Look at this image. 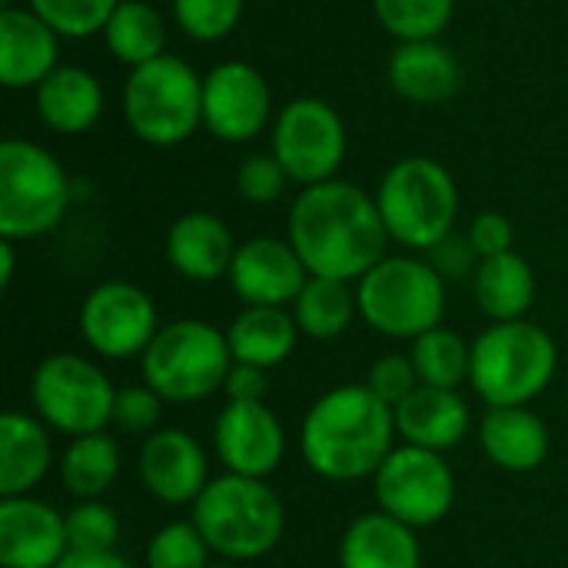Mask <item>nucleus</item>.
<instances>
[{"label":"nucleus","mask_w":568,"mask_h":568,"mask_svg":"<svg viewBox=\"0 0 568 568\" xmlns=\"http://www.w3.org/2000/svg\"><path fill=\"white\" fill-rule=\"evenodd\" d=\"M236 240L230 226L206 210H190L173 220L166 233V260L190 283H213L230 276Z\"/></svg>","instance_id":"obj_20"},{"label":"nucleus","mask_w":568,"mask_h":568,"mask_svg":"<svg viewBox=\"0 0 568 568\" xmlns=\"http://www.w3.org/2000/svg\"><path fill=\"white\" fill-rule=\"evenodd\" d=\"M286 240L306 263L310 276L359 283L386 256V223L376 196L346 180L303 186L293 200Z\"/></svg>","instance_id":"obj_1"},{"label":"nucleus","mask_w":568,"mask_h":568,"mask_svg":"<svg viewBox=\"0 0 568 568\" xmlns=\"http://www.w3.org/2000/svg\"><path fill=\"white\" fill-rule=\"evenodd\" d=\"M120 466H123L120 446L103 429L70 439L57 463V473H60V486L80 503V499H103L113 489Z\"/></svg>","instance_id":"obj_29"},{"label":"nucleus","mask_w":568,"mask_h":568,"mask_svg":"<svg viewBox=\"0 0 568 568\" xmlns=\"http://www.w3.org/2000/svg\"><path fill=\"white\" fill-rule=\"evenodd\" d=\"M163 419V396L146 383L116 389L113 403V426L130 436H153Z\"/></svg>","instance_id":"obj_39"},{"label":"nucleus","mask_w":568,"mask_h":568,"mask_svg":"<svg viewBox=\"0 0 568 568\" xmlns=\"http://www.w3.org/2000/svg\"><path fill=\"white\" fill-rule=\"evenodd\" d=\"M556 373V339L529 320L493 323L473 339L469 386L489 409L529 406L552 386Z\"/></svg>","instance_id":"obj_4"},{"label":"nucleus","mask_w":568,"mask_h":568,"mask_svg":"<svg viewBox=\"0 0 568 568\" xmlns=\"http://www.w3.org/2000/svg\"><path fill=\"white\" fill-rule=\"evenodd\" d=\"M290 313L300 326V336L329 343L349 329L353 316H359L356 286L343 280H329V276H310Z\"/></svg>","instance_id":"obj_30"},{"label":"nucleus","mask_w":568,"mask_h":568,"mask_svg":"<svg viewBox=\"0 0 568 568\" xmlns=\"http://www.w3.org/2000/svg\"><path fill=\"white\" fill-rule=\"evenodd\" d=\"M210 456L186 429H156L140 449V483L163 506H193L210 486Z\"/></svg>","instance_id":"obj_17"},{"label":"nucleus","mask_w":568,"mask_h":568,"mask_svg":"<svg viewBox=\"0 0 568 568\" xmlns=\"http://www.w3.org/2000/svg\"><path fill=\"white\" fill-rule=\"evenodd\" d=\"M429 263H433V270L449 283V280H466V276H476V270H479V253H476V246L469 243V236H463V233H449L443 243H436L433 250H429Z\"/></svg>","instance_id":"obj_41"},{"label":"nucleus","mask_w":568,"mask_h":568,"mask_svg":"<svg viewBox=\"0 0 568 568\" xmlns=\"http://www.w3.org/2000/svg\"><path fill=\"white\" fill-rule=\"evenodd\" d=\"M193 526L213 556L226 562H253L270 556L286 532V509L266 479L223 473L193 503Z\"/></svg>","instance_id":"obj_3"},{"label":"nucleus","mask_w":568,"mask_h":568,"mask_svg":"<svg viewBox=\"0 0 568 568\" xmlns=\"http://www.w3.org/2000/svg\"><path fill=\"white\" fill-rule=\"evenodd\" d=\"M273 153L293 183L316 186L336 180L346 156L343 116L320 97L290 100L273 123Z\"/></svg>","instance_id":"obj_12"},{"label":"nucleus","mask_w":568,"mask_h":568,"mask_svg":"<svg viewBox=\"0 0 568 568\" xmlns=\"http://www.w3.org/2000/svg\"><path fill=\"white\" fill-rule=\"evenodd\" d=\"M210 568H240V562H226V559H220V562H210Z\"/></svg>","instance_id":"obj_46"},{"label":"nucleus","mask_w":568,"mask_h":568,"mask_svg":"<svg viewBox=\"0 0 568 568\" xmlns=\"http://www.w3.org/2000/svg\"><path fill=\"white\" fill-rule=\"evenodd\" d=\"M70 552H113L120 542V516L103 499H80L67 513Z\"/></svg>","instance_id":"obj_35"},{"label":"nucleus","mask_w":568,"mask_h":568,"mask_svg":"<svg viewBox=\"0 0 568 568\" xmlns=\"http://www.w3.org/2000/svg\"><path fill=\"white\" fill-rule=\"evenodd\" d=\"M60 33L30 7L0 10V83L7 90L40 87L60 63Z\"/></svg>","instance_id":"obj_19"},{"label":"nucleus","mask_w":568,"mask_h":568,"mask_svg":"<svg viewBox=\"0 0 568 568\" xmlns=\"http://www.w3.org/2000/svg\"><path fill=\"white\" fill-rule=\"evenodd\" d=\"M356 303L366 326L386 339H419L443 326L446 280L419 256H383L359 283Z\"/></svg>","instance_id":"obj_7"},{"label":"nucleus","mask_w":568,"mask_h":568,"mask_svg":"<svg viewBox=\"0 0 568 568\" xmlns=\"http://www.w3.org/2000/svg\"><path fill=\"white\" fill-rule=\"evenodd\" d=\"M30 403L53 433L77 439L113 426L116 386L93 359L80 353H53L33 369Z\"/></svg>","instance_id":"obj_10"},{"label":"nucleus","mask_w":568,"mask_h":568,"mask_svg":"<svg viewBox=\"0 0 568 568\" xmlns=\"http://www.w3.org/2000/svg\"><path fill=\"white\" fill-rule=\"evenodd\" d=\"M13 266H17L13 240H3V236H0V286H3V290H10V283H13Z\"/></svg>","instance_id":"obj_45"},{"label":"nucleus","mask_w":568,"mask_h":568,"mask_svg":"<svg viewBox=\"0 0 568 568\" xmlns=\"http://www.w3.org/2000/svg\"><path fill=\"white\" fill-rule=\"evenodd\" d=\"M70 180L60 160L33 140L10 136L0 143V236L37 240L63 220Z\"/></svg>","instance_id":"obj_9"},{"label":"nucleus","mask_w":568,"mask_h":568,"mask_svg":"<svg viewBox=\"0 0 568 568\" xmlns=\"http://www.w3.org/2000/svg\"><path fill=\"white\" fill-rule=\"evenodd\" d=\"M413 366L419 373L423 386H439V389H459L469 383L473 369V343H466L456 329L436 326L413 339L409 346Z\"/></svg>","instance_id":"obj_32"},{"label":"nucleus","mask_w":568,"mask_h":568,"mask_svg":"<svg viewBox=\"0 0 568 568\" xmlns=\"http://www.w3.org/2000/svg\"><path fill=\"white\" fill-rule=\"evenodd\" d=\"M213 453L223 473L266 479L286 456V429L266 403H226L213 423Z\"/></svg>","instance_id":"obj_15"},{"label":"nucleus","mask_w":568,"mask_h":568,"mask_svg":"<svg viewBox=\"0 0 568 568\" xmlns=\"http://www.w3.org/2000/svg\"><path fill=\"white\" fill-rule=\"evenodd\" d=\"M396 413L366 383L323 393L303 416L300 456L310 473L329 483L373 479L396 449Z\"/></svg>","instance_id":"obj_2"},{"label":"nucleus","mask_w":568,"mask_h":568,"mask_svg":"<svg viewBox=\"0 0 568 568\" xmlns=\"http://www.w3.org/2000/svg\"><path fill=\"white\" fill-rule=\"evenodd\" d=\"M273 93L266 77L243 60L216 63L203 77V126L223 143H246L266 130Z\"/></svg>","instance_id":"obj_14"},{"label":"nucleus","mask_w":568,"mask_h":568,"mask_svg":"<svg viewBox=\"0 0 568 568\" xmlns=\"http://www.w3.org/2000/svg\"><path fill=\"white\" fill-rule=\"evenodd\" d=\"M389 87L409 103H446L463 87V67L456 53L439 40L399 43L386 67Z\"/></svg>","instance_id":"obj_22"},{"label":"nucleus","mask_w":568,"mask_h":568,"mask_svg":"<svg viewBox=\"0 0 568 568\" xmlns=\"http://www.w3.org/2000/svg\"><path fill=\"white\" fill-rule=\"evenodd\" d=\"M223 393H226V403H266L270 369L233 363V369H230V376L223 383Z\"/></svg>","instance_id":"obj_43"},{"label":"nucleus","mask_w":568,"mask_h":568,"mask_svg":"<svg viewBox=\"0 0 568 568\" xmlns=\"http://www.w3.org/2000/svg\"><path fill=\"white\" fill-rule=\"evenodd\" d=\"M373 10L386 33L399 43H413L436 40L449 27L456 0H373Z\"/></svg>","instance_id":"obj_33"},{"label":"nucleus","mask_w":568,"mask_h":568,"mask_svg":"<svg viewBox=\"0 0 568 568\" xmlns=\"http://www.w3.org/2000/svg\"><path fill=\"white\" fill-rule=\"evenodd\" d=\"M160 329L156 303L126 280L97 283L80 303L83 343L103 359H140Z\"/></svg>","instance_id":"obj_13"},{"label":"nucleus","mask_w":568,"mask_h":568,"mask_svg":"<svg viewBox=\"0 0 568 568\" xmlns=\"http://www.w3.org/2000/svg\"><path fill=\"white\" fill-rule=\"evenodd\" d=\"M376 206L389 240L406 250H433L456 233L459 190L453 173L433 156H403L376 190Z\"/></svg>","instance_id":"obj_5"},{"label":"nucleus","mask_w":568,"mask_h":568,"mask_svg":"<svg viewBox=\"0 0 568 568\" xmlns=\"http://www.w3.org/2000/svg\"><path fill=\"white\" fill-rule=\"evenodd\" d=\"M339 568H423L416 529L383 509L356 516L339 539Z\"/></svg>","instance_id":"obj_25"},{"label":"nucleus","mask_w":568,"mask_h":568,"mask_svg":"<svg viewBox=\"0 0 568 568\" xmlns=\"http://www.w3.org/2000/svg\"><path fill=\"white\" fill-rule=\"evenodd\" d=\"M143 562L146 568H210L213 549L206 546L193 519H180V523H166L150 536Z\"/></svg>","instance_id":"obj_34"},{"label":"nucleus","mask_w":568,"mask_h":568,"mask_svg":"<svg viewBox=\"0 0 568 568\" xmlns=\"http://www.w3.org/2000/svg\"><path fill=\"white\" fill-rule=\"evenodd\" d=\"M226 280L246 306H293L310 280V270L290 240L253 236L236 246Z\"/></svg>","instance_id":"obj_16"},{"label":"nucleus","mask_w":568,"mask_h":568,"mask_svg":"<svg viewBox=\"0 0 568 568\" xmlns=\"http://www.w3.org/2000/svg\"><path fill=\"white\" fill-rule=\"evenodd\" d=\"M27 3L43 23H50L60 37L70 40L103 33L106 20L120 7V0H27Z\"/></svg>","instance_id":"obj_36"},{"label":"nucleus","mask_w":568,"mask_h":568,"mask_svg":"<svg viewBox=\"0 0 568 568\" xmlns=\"http://www.w3.org/2000/svg\"><path fill=\"white\" fill-rule=\"evenodd\" d=\"M173 17L186 37L213 43L236 30L243 17V0H173Z\"/></svg>","instance_id":"obj_37"},{"label":"nucleus","mask_w":568,"mask_h":568,"mask_svg":"<svg viewBox=\"0 0 568 568\" xmlns=\"http://www.w3.org/2000/svg\"><path fill=\"white\" fill-rule=\"evenodd\" d=\"M57 568H136L126 556L113 552H70Z\"/></svg>","instance_id":"obj_44"},{"label":"nucleus","mask_w":568,"mask_h":568,"mask_svg":"<svg viewBox=\"0 0 568 568\" xmlns=\"http://www.w3.org/2000/svg\"><path fill=\"white\" fill-rule=\"evenodd\" d=\"M393 413H396L399 439L419 449H433V453L456 449L473 429V409L459 396V389L419 386Z\"/></svg>","instance_id":"obj_21"},{"label":"nucleus","mask_w":568,"mask_h":568,"mask_svg":"<svg viewBox=\"0 0 568 568\" xmlns=\"http://www.w3.org/2000/svg\"><path fill=\"white\" fill-rule=\"evenodd\" d=\"M37 113L50 130L63 136L87 133L103 113V87L87 67L60 63L37 87Z\"/></svg>","instance_id":"obj_27"},{"label":"nucleus","mask_w":568,"mask_h":568,"mask_svg":"<svg viewBox=\"0 0 568 568\" xmlns=\"http://www.w3.org/2000/svg\"><path fill=\"white\" fill-rule=\"evenodd\" d=\"M233 369L226 329L206 320L163 323L140 356V376L163 403H200L223 389Z\"/></svg>","instance_id":"obj_6"},{"label":"nucleus","mask_w":568,"mask_h":568,"mask_svg":"<svg viewBox=\"0 0 568 568\" xmlns=\"http://www.w3.org/2000/svg\"><path fill=\"white\" fill-rule=\"evenodd\" d=\"M226 343L233 363L276 369L293 356L300 326L286 306H243L226 326Z\"/></svg>","instance_id":"obj_26"},{"label":"nucleus","mask_w":568,"mask_h":568,"mask_svg":"<svg viewBox=\"0 0 568 568\" xmlns=\"http://www.w3.org/2000/svg\"><path fill=\"white\" fill-rule=\"evenodd\" d=\"M123 120L150 146H176L203 123V77L173 53L133 67L123 83Z\"/></svg>","instance_id":"obj_8"},{"label":"nucleus","mask_w":568,"mask_h":568,"mask_svg":"<svg viewBox=\"0 0 568 568\" xmlns=\"http://www.w3.org/2000/svg\"><path fill=\"white\" fill-rule=\"evenodd\" d=\"M376 506L409 529L439 526L456 506V473L443 453L399 443L373 476Z\"/></svg>","instance_id":"obj_11"},{"label":"nucleus","mask_w":568,"mask_h":568,"mask_svg":"<svg viewBox=\"0 0 568 568\" xmlns=\"http://www.w3.org/2000/svg\"><path fill=\"white\" fill-rule=\"evenodd\" d=\"M103 40H106V50L133 70L163 57L166 23L160 10L150 7L146 0H120V7L103 27Z\"/></svg>","instance_id":"obj_31"},{"label":"nucleus","mask_w":568,"mask_h":568,"mask_svg":"<svg viewBox=\"0 0 568 568\" xmlns=\"http://www.w3.org/2000/svg\"><path fill=\"white\" fill-rule=\"evenodd\" d=\"M366 386L386 403V406H399L403 399H409L423 383H419V373L413 366V356L409 353H383L369 373H366Z\"/></svg>","instance_id":"obj_40"},{"label":"nucleus","mask_w":568,"mask_h":568,"mask_svg":"<svg viewBox=\"0 0 568 568\" xmlns=\"http://www.w3.org/2000/svg\"><path fill=\"white\" fill-rule=\"evenodd\" d=\"M70 556L67 519L37 496L0 499L3 568H57Z\"/></svg>","instance_id":"obj_18"},{"label":"nucleus","mask_w":568,"mask_h":568,"mask_svg":"<svg viewBox=\"0 0 568 568\" xmlns=\"http://www.w3.org/2000/svg\"><path fill=\"white\" fill-rule=\"evenodd\" d=\"M473 290H476L479 310L493 323L526 320V313L536 303V273L526 263V256L509 250L499 256H486L479 263V270L473 276Z\"/></svg>","instance_id":"obj_28"},{"label":"nucleus","mask_w":568,"mask_h":568,"mask_svg":"<svg viewBox=\"0 0 568 568\" xmlns=\"http://www.w3.org/2000/svg\"><path fill=\"white\" fill-rule=\"evenodd\" d=\"M483 453L496 469L532 473L549 459V426L529 406H493L479 423Z\"/></svg>","instance_id":"obj_24"},{"label":"nucleus","mask_w":568,"mask_h":568,"mask_svg":"<svg viewBox=\"0 0 568 568\" xmlns=\"http://www.w3.org/2000/svg\"><path fill=\"white\" fill-rule=\"evenodd\" d=\"M469 243L476 246L479 260L486 256H499V253H509L513 250V240H516V230H513V220L499 210H486L479 216H473L469 223Z\"/></svg>","instance_id":"obj_42"},{"label":"nucleus","mask_w":568,"mask_h":568,"mask_svg":"<svg viewBox=\"0 0 568 568\" xmlns=\"http://www.w3.org/2000/svg\"><path fill=\"white\" fill-rule=\"evenodd\" d=\"M286 183H290V173L276 160L273 150L270 153H250L236 170V193L256 206L280 200L286 193Z\"/></svg>","instance_id":"obj_38"},{"label":"nucleus","mask_w":568,"mask_h":568,"mask_svg":"<svg viewBox=\"0 0 568 568\" xmlns=\"http://www.w3.org/2000/svg\"><path fill=\"white\" fill-rule=\"evenodd\" d=\"M53 466L50 426L40 416L7 409L0 416V499L30 496Z\"/></svg>","instance_id":"obj_23"}]
</instances>
